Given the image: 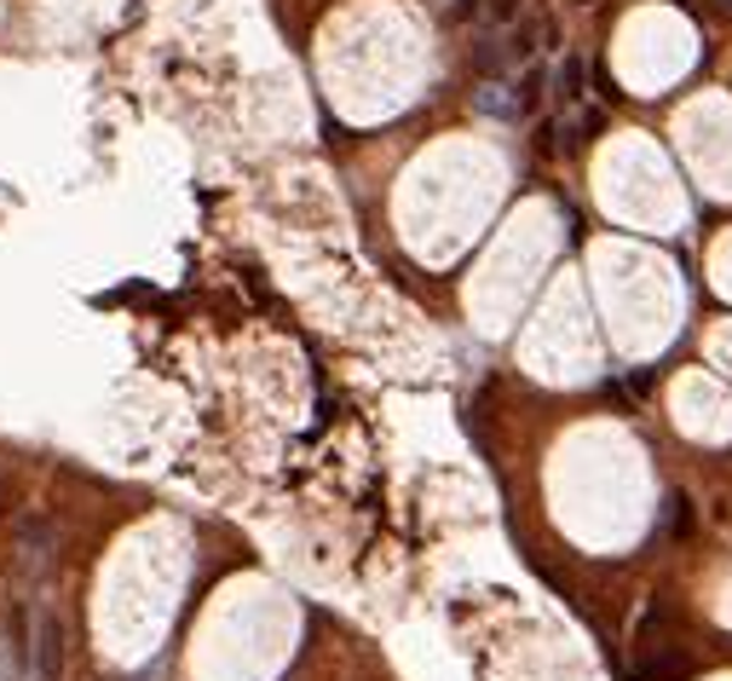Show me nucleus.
Returning a JSON list of instances; mask_svg holds the SVG:
<instances>
[{"instance_id": "obj_3", "label": "nucleus", "mask_w": 732, "mask_h": 681, "mask_svg": "<svg viewBox=\"0 0 732 681\" xmlns=\"http://www.w3.org/2000/svg\"><path fill=\"white\" fill-rule=\"evenodd\" d=\"M514 18H519V0H485V23L502 30V23H514Z\"/></svg>"}, {"instance_id": "obj_2", "label": "nucleus", "mask_w": 732, "mask_h": 681, "mask_svg": "<svg viewBox=\"0 0 732 681\" xmlns=\"http://www.w3.org/2000/svg\"><path fill=\"white\" fill-rule=\"evenodd\" d=\"M583 75H589V70H583V58L571 53V58L560 64V75H553V87H560L553 98H560V105H577V98H583Z\"/></svg>"}, {"instance_id": "obj_1", "label": "nucleus", "mask_w": 732, "mask_h": 681, "mask_svg": "<svg viewBox=\"0 0 732 681\" xmlns=\"http://www.w3.org/2000/svg\"><path fill=\"white\" fill-rule=\"evenodd\" d=\"M35 670H30V681H58V670H64V629H58V618L53 613H41L35 618Z\"/></svg>"}]
</instances>
